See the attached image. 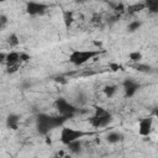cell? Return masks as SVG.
Masks as SVG:
<instances>
[{"label":"cell","mask_w":158,"mask_h":158,"mask_svg":"<svg viewBox=\"0 0 158 158\" xmlns=\"http://www.w3.org/2000/svg\"><path fill=\"white\" fill-rule=\"evenodd\" d=\"M68 118L70 117L65 115H60V114L59 116H48L46 114H38L37 115V131L41 135H47L49 130L62 126Z\"/></svg>","instance_id":"6da1fadb"},{"label":"cell","mask_w":158,"mask_h":158,"mask_svg":"<svg viewBox=\"0 0 158 158\" xmlns=\"http://www.w3.org/2000/svg\"><path fill=\"white\" fill-rule=\"evenodd\" d=\"M102 52L104 51H78V49H74L69 54V62L73 63L74 65H81V64L86 63L89 59H93L94 57L99 56Z\"/></svg>","instance_id":"7a4b0ae2"},{"label":"cell","mask_w":158,"mask_h":158,"mask_svg":"<svg viewBox=\"0 0 158 158\" xmlns=\"http://www.w3.org/2000/svg\"><path fill=\"white\" fill-rule=\"evenodd\" d=\"M89 135H93V133L91 132H84L80 130H74L70 127H63L60 131V142L64 144H68L75 139L83 138L84 136H89Z\"/></svg>","instance_id":"3957f363"},{"label":"cell","mask_w":158,"mask_h":158,"mask_svg":"<svg viewBox=\"0 0 158 158\" xmlns=\"http://www.w3.org/2000/svg\"><path fill=\"white\" fill-rule=\"evenodd\" d=\"M54 105H56V109L59 111L60 115H65V116L73 117V116L78 112V109H77L73 104H70L69 101H67V100L63 99V98L57 99L56 102H54Z\"/></svg>","instance_id":"277c9868"},{"label":"cell","mask_w":158,"mask_h":158,"mask_svg":"<svg viewBox=\"0 0 158 158\" xmlns=\"http://www.w3.org/2000/svg\"><path fill=\"white\" fill-rule=\"evenodd\" d=\"M48 9V5L42 4V2H37V1H28L26 4V12L28 15H41L43 14L46 10Z\"/></svg>","instance_id":"5b68a950"},{"label":"cell","mask_w":158,"mask_h":158,"mask_svg":"<svg viewBox=\"0 0 158 158\" xmlns=\"http://www.w3.org/2000/svg\"><path fill=\"white\" fill-rule=\"evenodd\" d=\"M111 120H112L111 114H110V112H106V114L102 115V116H96V115H94L93 117L89 118V122H90V125H91L93 127L99 128V127H105V126H107V125L111 122Z\"/></svg>","instance_id":"8992f818"},{"label":"cell","mask_w":158,"mask_h":158,"mask_svg":"<svg viewBox=\"0 0 158 158\" xmlns=\"http://www.w3.org/2000/svg\"><path fill=\"white\" fill-rule=\"evenodd\" d=\"M123 89H125V96L126 98H131L136 94V91L139 89V84L137 81H135L133 79H126L123 83Z\"/></svg>","instance_id":"52a82bcc"},{"label":"cell","mask_w":158,"mask_h":158,"mask_svg":"<svg viewBox=\"0 0 158 158\" xmlns=\"http://www.w3.org/2000/svg\"><path fill=\"white\" fill-rule=\"evenodd\" d=\"M151 131H152V118L151 117L142 118L138 125V133L141 136H148Z\"/></svg>","instance_id":"ba28073f"},{"label":"cell","mask_w":158,"mask_h":158,"mask_svg":"<svg viewBox=\"0 0 158 158\" xmlns=\"http://www.w3.org/2000/svg\"><path fill=\"white\" fill-rule=\"evenodd\" d=\"M19 121H20V117L19 115L16 114H10L6 118V126L11 130H17L19 127Z\"/></svg>","instance_id":"9c48e42d"},{"label":"cell","mask_w":158,"mask_h":158,"mask_svg":"<svg viewBox=\"0 0 158 158\" xmlns=\"http://www.w3.org/2000/svg\"><path fill=\"white\" fill-rule=\"evenodd\" d=\"M19 60H20V53H17V52H10V53L6 54V64L7 65L17 64Z\"/></svg>","instance_id":"30bf717a"},{"label":"cell","mask_w":158,"mask_h":158,"mask_svg":"<svg viewBox=\"0 0 158 158\" xmlns=\"http://www.w3.org/2000/svg\"><path fill=\"white\" fill-rule=\"evenodd\" d=\"M63 21H64V26L67 28H69L74 21V17H73V12L72 11H63Z\"/></svg>","instance_id":"8fae6325"},{"label":"cell","mask_w":158,"mask_h":158,"mask_svg":"<svg viewBox=\"0 0 158 158\" xmlns=\"http://www.w3.org/2000/svg\"><path fill=\"white\" fill-rule=\"evenodd\" d=\"M67 146H68L69 151L73 152V153H79L81 151V141L80 139H75V141L68 143Z\"/></svg>","instance_id":"7c38bea8"},{"label":"cell","mask_w":158,"mask_h":158,"mask_svg":"<svg viewBox=\"0 0 158 158\" xmlns=\"http://www.w3.org/2000/svg\"><path fill=\"white\" fill-rule=\"evenodd\" d=\"M132 68L137 72H141V73H151L152 72V67L151 65H147V64H142V63H136L135 65H132Z\"/></svg>","instance_id":"4fadbf2b"},{"label":"cell","mask_w":158,"mask_h":158,"mask_svg":"<svg viewBox=\"0 0 158 158\" xmlns=\"http://www.w3.org/2000/svg\"><path fill=\"white\" fill-rule=\"evenodd\" d=\"M144 5H146V7H148V10L152 14H158V2H157V0H144Z\"/></svg>","instance_id":"5bb4252c"},{"label":"cell","mask_w":158,"mask_h":158,"mask_svg":"<svg viewBox=\"0 0 158 158\" xmlns=\"http://www.w3.org/2000/svg\"><path fill=\"white\" fill-rule=\"evenodd\" d=\"M106 139L109 143H116L118 141L122 139V135L118 133V132H110L107 136H106Z\"/></svg>","instance_id":"9a60e30c"},{"label":"cell","mask_w":158,"mask_h":158,"mask_svg":"<svg viewBox=\"0 0 158 158\" xmlns=\"http://www.w3.org/2000/svg\"><path fill=\"white\" fill-rule=\"evenodd\" d=\"M146 7V5H144V2L142 4H135V5H131V6H128V12L130 14H135V12H138V11H141V10H143Z\"/></svg>","instance_id":"2e32d148"},{"label":"cell","mask_w":158,"mask_h":158,"mask_svg":"<svg viewBox=\"0 0 158 158\" xmlns=\"http://www.w3.org/2000/svg\"><path fill=\"white\" fill-rule=\"evenodd\" d=\"M116 86L115 85H106L105 88H104V94L107 96V98H111L115 93H116Z\"/></svg>","instance_id":"e0dca14e"},{"label":"cell","mask_w":158,"mask_h":158,"mask_svg":"<svg viewBox=\"0 0 158 158\" xmlns=\"http://www.w3.org/2000/svg\"><path fill=\"white\" fill-rule=\"evenodd\" d=\"M128 57H130V59H131L132 62H135V63H138V62L142 59V54H141L139 52H131V53L128 54Z\"/></svg>","instance_id":"ac0fdd59"},{"label":"cell","mask_w":158,"mask_h":158,"mask_svg":"<svg viewBox=\"0 0 158 158\" xmlns=\"http://www.w3.org/2000/svg\"><path fill=\"white\" fill-rule=\"evenodd\" d=\"M139 27H141V22H139V21H132V22H130L127 30H128L130 32H135V31H137Z\"/></svg>","instance_id":"d6986e66"},{"label":"cell","mask_w":158,"mask_h":158,"mask_svg":"<svg viewBox=\"0 0 158 158\" xmlns=\"http://www.w3.org/2000/svg\"><path fill=\"white\" fill-rule=\"evenodd\" d=\"M7 42H9L10 46H17V44H19V38H17V36H16L15 33H12V35L9 36Z\"/></svg>","instance_id":"ffe728a7"},{"label":"cell","mask_w":158,"mask_h":158,"mask_svg":"<svg viewBox=\"0 0 158 158\" xmlns=\"http://www.w3.org/2000/svg\"><path fill=\"white\" fill-rule=\"evenodd\" d=\"M107 111L105 110V109H102V107H100V106H96L95 107V115L96 116H102V115H105Z\"/></svg>","instance_id":"44dd1931"},{"label":"cell","mask_w":158,"mask_h":158,"mask_svg":"<svg viewBox=\"0 0 158 158\" xmlns=\"http://www.w3.org/2000/svg\"><path fill=\"white\" fill-rule=\"evenodd\" d=\"M109 67H110V69H111L112 72H117V70H120V69L122 68V67H121L120 64H117V63H110Z\"/></svg>","instance_id":"7402d4cb"},{"label":"cell","mask_w":158,"mask_h":158,"mask_svg":"<svg viewBox=\"0 0 158 158\" xmlns=\"http://www.w3.org/2000/svg\"><path fill=\"white\" fill-rule=\"evenodd\" d=\"M19 65L17 64H14V65H7V73H15L17 70Z\"/></svg>","instance_id":"603a6c76"},{"label":"cell","mask_w":158,"mask_h":158,"mask_svg":"<svg viewBox=\"0 0 158 158\" xmlns=\"http://www.w3.org/2000/svg\"><path fill=\"white\" fill-rule=\"evenodd\" d=\"M114 10H116L117 12H122L125 10V6H123V4H117L114 6Z\"/></svg>","instance_id":"cb8c5ba5"},{"label":"cell","mask_w":158,"mask_h":158,"mask_svg":"<svg viewBox=\"0 0 158 158\" xmlns=\"http://www.w3.org/2000/svg\"><path fill=\"white\" fill-rule=\"evenodd\" d=\"M28 59H30V56H28V54H26V53H20V60L27 62Z\"/></svg>","instance_id":"d4e9b609"},{"label":"cell","mask_w":158,"mask_h":158,"mask_svg":"<svg viewBox=\"0 0 158 158\" xmlns=\"http://www.w3.org/2000/svg\"><path fill=\"white\" fill-rule=\"evenodd\" d=\"M0 21H1L0 26H1V27H4V26H5V23L7 22V19H6V16H5V15H1V16H0Z\"/></svg>","instance_id":"484cf974"},{"label":"cell","mask_w":158,"mask_h":158,"mask_svg":"<svg viewBox=\"0 0 158 158\" xmlns=\"http://www.w3.org/2000/svg\"><path fill=\"white\" fill-rule=\"evenodd\" d=\"M0 60L1 62H6V54L5 53H0Z\"/></svg>","instance_id":"4316f807"},{"label":"cell","mask_w":158,"mask_h":158,"mask_svg":"<svg viewBox=\"0 0 158 158\" xmlns=\"http://www.w3.org/2000/svg\"><path fill=\"white\" fill-rule=\"evenodd\" d=\"M75 2H78V4H83V2H85V1H88V0H74Z\"/></svg>","instance_id":"83f0119b"},{"label":"cell","mask_w":158,"mask_h":158,"mask_svg":"<svg viewBox=\"0 0 158 158\" xmlns=\"http://www.w3.org/2000/svg\"><path fill=\"white\" fill-rule=\"evenodd\" d=\"M154 115H156V116H157V117H158V107H157V109H156V110H154Z\"/></svg>","instance_id":"f1b7e54d"},{"label":"cell","mask_w":158,"mask_h":158,"mask_svg":"<svg viewBox=\"0 0 158 158\" xmlns=\"http://www.w3.org/2000/svg\"><path fill=\"white\" fill-rule=\"evenodd\" d=\"M0 1H1V2H4V1H6V0H0Z\"/></svg>","instance_id":"f546056e"},{"label":"cell","mask_w":158,"mask_h":158,"mask_svg":"<svg viewBox=\"0 0 158 158\" xmlns=\"http://www.w3.org/2000/svg\"><path fill=\"white\" fill-rule=\"evenodd\" d=\"M157 2H158V0H157Z\"/></svg>","instance_id":"4dcf8cb0"}]
</instances>
